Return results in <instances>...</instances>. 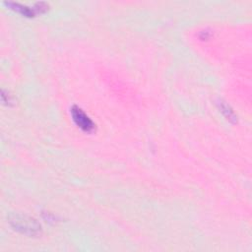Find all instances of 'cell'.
I'll return each mask as SVG.
<instances>
[{"label":"cell","mask_w":252,"mask_h":252,"mask_svg":"<svg viewBox=\"0 0 252 252\" xmlns=\"http://www.w3.org/2000/svg\"><path fill=\"white\" fill-rule=\"evenodd\" d=\"M72 115L75 120V122L85 131H91L94 129V123L93 121L85 114V112L80 109L79 107H73L72 108Z\"/></svg>","instance_id":"1"}]
</instances>
